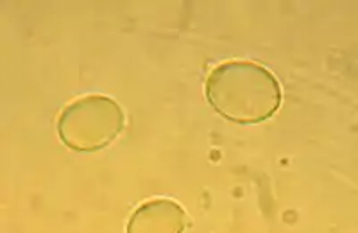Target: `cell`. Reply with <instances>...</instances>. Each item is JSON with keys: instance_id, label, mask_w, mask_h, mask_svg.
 <instances>
[{"instance_id": "cell-1", "label": "cell", "mask_w": 358, "mask_h": 233, "mask_svg": "<svg viewBox=\"0 0 358 233\" xmlns=\"http://www.w3.org/2000/svg\"><path fill=\"white\" fill-rule=\"evenodd\" d=\"M206 99L224 119L258 124L278 111L281 86L273 72L258 63L226 62L208 76Z\"/></svg>"}, {"instance_id": "cell-2", "label": "cell", "mask_w": 358, "mask_h": 233, "mask_svg": "<svg viewBox=\"0 0 358 233\" xmlns=\"http://www.w3.org/2000/svg\"><path fill=\"white\" fill-rule=\"evenodd\" d=\"M124 129V111L106 95H85L70 103L57 120V133L73 151L108 148Z\"/></svg>"}, {"instance_id": "cell-3", "label": "cell", "mask_w": 358, "mask_h": 233, "mask_svg": "<svg viewBox=\"0 0 358 233\" xmlns=\"http://www.w3.org/2000/svg\"><path fill=\"white\" fill-rule=\"evenodd\" d=\"M190 225L183 206L172 199L145 201L134 210L127 233H183Z\"/></svg>"}]
</instances>
